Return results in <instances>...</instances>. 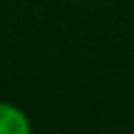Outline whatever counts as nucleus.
Returning a JSON list of instances; mask_svg holds the SVG:
<instances>
[{"mask_svg":"<svg viewBox=\"0 0 134 134\" xmlns=\"http://www.w3.org/2000/svg\"><path fill=\"white\" fill-rule=\"evenodd\" d=\"M0 134H35L32 119L23 107L0 99Z\"/></svg>","mask_w":134,"mask_h":134,"instance_id":"1","label":"nucleus"},{"mask_svg":"<svg viewBox=\"0 0 134 134\" xmlns=\"http://www.w3.org/2000/svg\"><path fill=\"white\" fill-rule=\"evenodd\" d=\"M132 134H134V132H132Z\"/></svg>","mask_w":134,"mask_h":134,"instance_id":"2","label":"nucleus"}]
</instances>
